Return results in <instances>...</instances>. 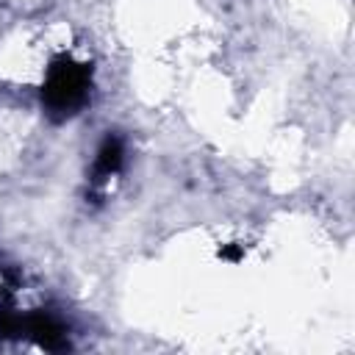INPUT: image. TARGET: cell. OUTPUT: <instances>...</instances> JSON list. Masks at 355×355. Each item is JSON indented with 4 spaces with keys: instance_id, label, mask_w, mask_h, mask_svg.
<instances>
[{
    "instance_id": "obj_1",
    "label": "cell",
    "mask_w": 355,
    "mask_h": 355,
    "mask_svg": "<svg viewBox=\"0 0 355 355\" xmlns=\"http://www.w3.org/2000/svg\"><path fill=\"white\" fill-rule=\"evenodd\" d=\"M92 94V67L72 58L58 55L50 61L42 83V105L53 119H69L75 116Z\"/></svg>"
},
{
    "instance_id": "obj_2",
    "label": "cell",
    "mask_w": 355,
    "mask_h": 355,
    "mask_svg": "<svg viewBox=\"0 0 355 355\" xmlns=\"http://www.w3.org/2000/svg\"><path fill=\"white\" fill-rule=\"evenodd\" d=\"M122 164H125V141L116 133H108L100 141L94 161H92V172H89L92 189H105L122 172Z\"/></svg>"
},
{
    "instance_id": "obj_3",
    "label": "cell",
    "mask_w": 355,
    "mask_h": 355,
    "mask_svg": "<svg viewBox=\"0 0 355 355\" xmlns=\"http://www.w3.org/2000/svg\"><path fill=\"white\" fill-rule=\"evenodd\" d=\"M219 255H222L225 261H239V258H241V247H239V244H227V247L219 250Z\"/></svg>"
}]
</instances>
